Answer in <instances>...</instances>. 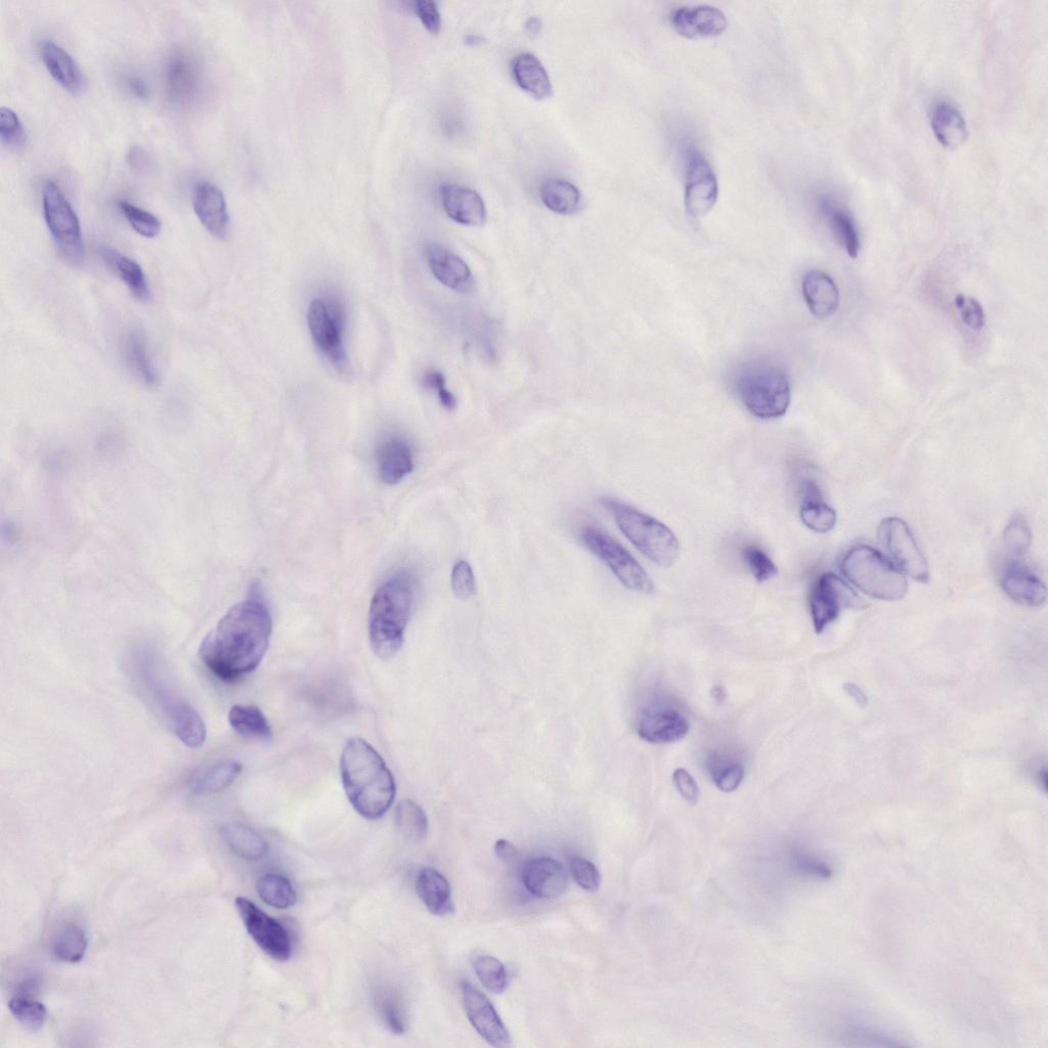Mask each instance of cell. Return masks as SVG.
Listing matches in <instances>:
<instances>
[{"label": "cell", "mask_w": 1048, "mask_h": 1048, "mask_svg": "<svg viewBox=\"0 0 1048 1048\" xmlns=\"http://www.w3.org/2000/svg\"><path fill=\"white\" fill-rule=\"evenodd\" d=\"M272 631L269 608L251 597L233 606L204 638L200 659L218 679L235 682L255 671L264 660Z\"/></svg>", "instance_id": "cell-1"}, {"label": "cell", "mask_w": 1048, "mask_h": 1048, "mask_svg": "<svg viewBox=\"0 0 1048 1048\" xmlns=\"http://www.w3.org/2000/svg\"><path fill=\"white\" fill-rule=\"evenodd\" d=\"M344 792L364 818L383 817L395 802L397 786L386 763L366 740H347L340 758Z\"/></svg>", "instance_id": "cell-2"}, {"label": "cell", "mask_w": 1048, "mask_h": 1048, "mask_svg": "<svg viewBox=\"0 0 1048 1048\" xmlns=\"http://www.w3.org/2000/svg\"><path fill=\"white\" fill-rule=\"evenodd\" d=\"M414 601V583L408 573L384 582L369 609V640L381 660H390L401 649Z\"/></svg>", "instance_id": "cell-3"}, {"label": "cell", "mask_w": 1048, "mask_h": 1048, "mask_svg": "<svg viewBox=\"0 0 1048 1048\" xmlns=\"http://www.w3.org/2000/svg\"><path fill=\"white\" fill-rule=\"evenodd\" d=\"M131 663L137 681L171 726L174 734L187 747L201 748L207 737L206 725L201 715L165 682L154 655L146 650L137 652Z\"/></svg>", "instance_id": "cell-4"}, {"label": "cell", "mask_w": 1048, "mask_h": 1048, "mask_svg": "<svg viewBox=\"0 0 1048 1048\" xmlns=\"http://www.w3.org/2000/svg\"><path fill=\"white\" fill-rule=\"evenodd\" d=\"M738 396L761 419H775L791 405V381L784 366L771 358H756L742 365L735 378Z\"/></svg>", "instance_id": "cell-5"}, {"label": "cell", "mask_w": 1048, "mask_h": 1048, "mask_svg": "<svg viewBox=\"0 0 1048 1048\" xmlns=\"http://www.w3.org/2000/svg\"><path fill=\"white\" fill-rule=\"evenodd\" d=\"M602 504L625 537L649 560L663 567L677 561L679 541L666 524L616 499L604 498Z\"/></svg>", "instance_id": "cell-6"}, {"label": "cell", "mask_w": 1048, "mask_h": 1048, "mask_svg": "<svg viewBox=\"0 0 1048 1048\" xmlns=\"http://www.w3.org/2000/svg\"><path fill=\"white\" fill-rule=\"evenodd\" d=\"M842 572L861 592L875 599L900 600L908 590L902 572L868 546L852 548L843 558Z\"/></svg>", "instance_id": "cell-7"}, {"label": "cell", "mask_w": 1048, "mask_h": 1048, "mask_svg": "<svg viewBox=\"0 0 1048 1048\" xmlns=\"http://www.w3.org/2000/svg\"><path fill=\"white\" fill-rule=\"evenodd\" d=\"M42 207L61 256L70 266H80L85 255L80 223L67 198L52 181L43 185Z\"/></svg>", "instance_id": "cell-8"}, {"label": "cell", "mask_w": 1048, "mask_h": 1048, "mask_svg": "<svg viewBox=\"0 0 1048 1048\" xmlns=\"http://www.w3.org/2000/svg\"><path fill=\"white\" fill-rule=\"evenodd\" d=\"M583 542L626 588L644 594L653 592V582L643 567L613 537L597 528L589 527L583 533Z\"/></svg>", "instance_id": "cell-9"}, {"label": "cell", "mask_w": 1048, "mask_h": 1048, "mask_svg": "<svg viewBox=\"0 0 1048 1048\" xmlns=\"http://www.w3.org/2000/svg\"><path fill=\"white\" fill-rule=\"evenodd\" d=\"M683 150L685 207L690 216L702 217L712 210L718 200V179L707 157L694 144H686Z\"/></svg>", "instance_id": "cell-10"}, {"label": "cell", "mask_w": 1048, "mask_h": 1048, "mask_svg": "<svg viewBox=\"0 0 1048 1048\" xmlns=\"http://www.w3.org/2000/svg\"><path fill=\"white\" fill-rule=\"evenodd\" d=\"M879 539L897 569L911 579L927 583L930 579L928 561L907 526L898 517L884 519L878 530Z\"/></svg>", "instance_id": "cell-11"}, {"label": "cell", "mask_w": 1048, "mask_h": 1048, "mask_svg": "<svg viewBox=\"0 0 1048 1048\" xmlns=\"http://www.w3.org/2000/svg\"><path fill=\"white\" fill-rule=\"evenodd\" d=\"M236 907L248 934L261 950L279 962L290 959L291 939L282 924L245 897L236 899Z\"/></svg>", "instance_id": "cell-12"}, {"label": "cell", "mask_w": 1048, "mask_h": 1048, "mask_svg": "<svg viewBox=\"0 0 1048 1048\" xmlns=\"http://www.w3.org/2000/svg\"><path fill=\"white\" fill-rule=\"evenodd\" d=\"M862 601L857 594L837 575L827 573L815 582L810 596V609L814 629L821 634L840 616L847 607H859Z\"/></svg>", "instance_id": "cell-13"}, {"label": "cell", "mask_w": 1048, "mask_h": 1048, "mask_svg": "<svg viewBox=\"0 0 1048 1048\" xmlns=\"http://www.w3.org/2000/svg\"><path fill=\"white\" fill-rule=\"evenodd\" d=\"M464 1009L476 1032L495 1047L510 1046L512 1039L489 998L469 982L461 985Z\"/></svg>", "instance_id": "cell-14"}, {"label": "cell", "mask_w": 1048, "mask_h": 1048, "mask_svg": "<svg viewBox=\"0 0 1048 1048\" xmlns=\"http://www.w3.org/2000/svg\"><path fill=\"white\" fill-rule=\"evenodd\" d=\"M164 89L169 101L187 106L197 97L201 86V68L191 54H173L164 67Z\"/></svg>", "instance_id": "cell-15"}, {"label": "cell", "mask_w": 1048, "mask_h": 1048, "mask_svg": "<svg viewBox=\"0 0 1048 1048\" xmlns=\"http://www.w3.org/2000/svg\"><path fill=\"white\" fill-rule=\"evenodd\" d=\"M193 207L203 227L215 238L230 234V215L224 193L214 184L201 181L193 192Z\"/></svg>", "instance_id": "cell-16"}, {"label": "cell", "mask_w": 1048, "mask_h": 1048, "mask_svg": "<svg viewBox=\"0 0 1048 1048\" xmlns=\"http://www.w3.org/2000/svg\"><path fill=\"white\" fill-rule=\"evenodd\" d=\"M639 736L650 744H671L684 738L689 731L687 719L673 708H645L637 725Z\"/></svg>", "instance_id": "cell-17"}, {"label": "cell", "mask_w": 1048, "mask_h": 1048, "mask_svg": "<svg viewBox=\"0 0 1048 1048\" xmlns=\"http://www.w3.org/2000/svg\"><path fill=\"white\" fill-rule=\"evenodd\" d=\"M522 881L533 895L548 900L559 898L569 887L564 867L548 857L535 858L524 865Z\"/></svg>", "instance_id": "cell-18"}, {"label": "cell", "mask_w": 1048, "mask_h": 1048, "mask_svg": "<svg viewBox=\"0 0 1048 1048\" xmlns=\"http://www.w3.org/2000/svg\"><path fill=\"white\" fill-rule=\"evenodd\" d=\"M309 327L313 339L321 352L340 369L346 366L347 358L342 344V329L330 316L324 300L315 299L309 309Z\"/></svg>", "instance_id": "cell-19"}, {"label": "cell", "mask_w": 1048, "mask_h": 1048, "mask_svg": "<svg viewBox=\"0 0 1048 1048\" xmlns=\"http://www.w3.org/2000/svg\"><path fill=\"white\" fill-rule=\"evenodd\" d=\"M428 266L436 279L448 288L467 293L474 287V278L466 262L445 246L432 243L426 248Z\"/></svg>", "instance_id": "cell-20"}, {"label": "cell", "mask_w": 1048, "mask_h": 1048, "mask_svg": "<svg viewBox=\"0 0 1048 1048\" xmlns=\"http://www.w3.org/2000/svg\"><path fill=\"white\" fill-rule=\"evenodd\" d=\"M672 24L681 35L689 38L711 37L724 32L728 26L726 15L711 5L685 6L674 11Z\"/></svg>", "instance_id": "cell-21"}, {"label": "cell", "mask_w": 1048, "mask_h": 1048, "mask_svg": "<svg viewBox=\"0 0 1048 1048\" xmlns=\"http://www.w3.org/2000/svg\"><path fill=\"white\" fill-rule=\"evenodd\" d=\"M443 206L450 218L468 227H482L487 221V208L480 195L467 187L447 184L441 190Z\"/></svg>", "instance_id": "cell-22"}, {"label": "cell", "mask_w": 1048, "mask_h": 1048, "mask_svg": "<svg viewBox=\"0 0 1048 1048\" xmlns=\"http://www.w3.org/2000/svg\"><path fill=\"white\" fill-rule=\"evenodd\" d=\"M40 58L51 76L71 94H80L85 78L75 59L53 40H43L39 48Z\"/></svg>", "instance_id": "cell-23"}, {"label": "cell", "mask_w": 1048, "mask_h": 1048, "mask_svg": "<svg viewBox=\"0 0 1048 1048\" xmlns=\"http://www.w3.org/2000/svg\"><path fill=\"white\" fill-rule=\"evenodd\" d=\"M375 457L379 476L386 485L401 483L414 468L412 448L396 436L384 440L378 446Z\"/></svg>", "instance_id": "cell-24"}, {"label": "cell", "mask_w": 1048, "mask_h": 1048, "mask_svg": "<svg viewBox=\"0 0 1048 1048\" xmlns=\"http://www.w3.org/2000/svg\"><path fill=\"white\" fill-rule=\"evenodd\" d=\"M803 295L812 315L818 319L833 316L839 309L840 292L831 276L818 270L803 279Z\"/></svg>", "instance_id": "cell-25"}, {"label": "cell", "mask_w": 1048, "mask_h": 1048, "mask_svg": "<svg viewBox=\"0 0 1048 1048\" xmlns=\"http://www.w3.org/2000/svg\"><path fill=\"white\" fill-rule=\"evenodd\" d=\"M121 353L126 368L138 381L148 387L157 386L159 375L143 333L137 330L128 332L121 340Z\"/></svg>", "instance_id": "cell-26"}, {"label": "cell", "mask_w": 1048, "mask_h": 1048, "mask_svg": "<svg viewBox=\"0 0 1048 1048\" xmlns=\"http://www.w3.org/2000/svg\"><path fill=\"white\" fill-rule=\"evenodd\" d=\"M512 75L520 89L537 100H545L553 94L549 74L542 62L531 53H522L511 64Z\"/></svg>", "instance_id": "cell-27"}, {"label": "cell", "mask_w": 1048, "mask_h": 1048, "mask_svg": "<svg viewBox=\"0 0 1048 1048\" xmlns=\"http://www.w3.org/2000/svg\"><path fill=\"white\" fill-rule=\"evenodd\" d=\"M416 890L420 899L432 914L446 916L453 913L455 907L451 886L438 870L432 868L421 869L416 880Z\"/></svg>", "instance_id": "cell-28"}, {"label": "cell", "mask_w": 1048, "mask_h": 1048, "mask_svg": "<svg viewBox=\"0 0 1048 1048\" xmlns=\"http://www.w3.org/2000/svg\"><path fill=\"white\" fill-rule=\"evenodd\" d=\"M931 123L937 140L948 149L962 146L969 138L968 124L962 112L947 102L935 105Z\"/></svg>", "instance_id": "cell-29"}, {"label": "cell", "mask_w": 1048, "mask_h": 1048, "mask_svg": "<svg viewBox=\"0 0 1048 1048\" xmlns=\"http://www.w3.org/2000/svg\"><path fill=\"white\" fill-rule=\"evenodd\" d=\"M1001 586L1012 600L1024 606L1038 607L1046 600L1043 582L1021 567H1012L1004 574Z\"/></svg>", "instance_id": "cell-30"}, {"label": "cell", "mask_w": 1048, "mask_h": 1048, "mask_svg": "<svg viewBox=\"0 0 1048 1048\" xmlns=\"http://www.w3.org/2000/svg\"><path fill=\"white\" fill-rule=\"evenodd\" d=\"M100 255L126 285L131 294L140 301L149 300L150 287L148 280L138 262L109 247H102Z\"/></svg>", "instance_id": "cell-31"}, {"label": "cell", "mask_w": 1048, "mask_h": 1048, "mask_svg": "<svg viewBox=\"0 0 1048 1048\" xmlns=\"http://www.w3.org/2000/svg\"><path fill=\"white\" fill-rule=\"evenodd\" d=\"M221 834L228 847L239 857L256 861L264 858L268 852V844L255 829L238 822L225 824Z\"/></svg>", "instance_id": "cell-32"}, {"label": "cell", "mask_w": 1048, "mask_h": 1048, "mask_svg": "<svg viewBox=\"0 0 1048 1048\" xmlns=\"http://www.w3.org/2000/svg\"><path fill=\"white\" fill-rule=\"evenodd\" d=\"M241 772L242 765L239 762L223 761L195 775L190 782V789L200 796L220 793L228 789Z\"/></svg>", "instance_id": "cell-33"}, {"label": "cell", "mask_w": 1048, "mask_h": 1048, "mask_svg": "<svg viewBox=\"0 0 1048 1048\" xmlns=\"http://www.w3.org/2000/svg\"><path fill=\"white\" fill-rule=\"evenodd\" d=\"M820 208L826 216L828 223L831 224L835 235L845 247L848 255L851 258H856L859 254L861 244L851 214L839 206L835 200L828 197H823L820 200Z\"/></svg>", "instance_id": "cell-34"}, {"label": "cell", "mask_w": 1048, "mask_h": 1048, "mask_svg": "<svg viewBox=\"0 0 1048 1048\" xmlns=\"http://www.w3.org/2000/svg\"><path fill=\"white\" fill-rule=\"evenodd\" d=\"M540 195L547 208L564 215L577 212L582 200L581 192L574 184L557 178L545 180Z\"/></svg>", "instance_id": "cell-35"}, {"label": "cell", "mask_w": 1048, "mask_h": 1048, "mask_svg": "<svg viewBox=\"0 0 1048 1048\" xmlns=\"http://www.w3.org/2000/svg\"><path fill=\"white\" fill-rule=\"evenodd\" d=\"M229 723L235 732L244 737L261 740H270L273 737L267 717L254 706H234L229 712Z\"/></svg>", "instance_id": "cell-36"}, {"label": "cell", "mask_w": 1048, "mask_h": 1048, "mask_svg": "<svg viewBox=\"0 0 1048 1048\" xmlns=\"http://www.w3.org/2000/svg\"><path fill=\"white\" fill-rule=\"evenodd\" d=\"M376 1010L382 1022L397 1035L406 1031L407 1017L402 997L396 990L381 989L375 998Z\"/></svg>", "instance_id": "cell-37"}, {"label": "cell", "mask_w": 1048, "mask_h": 1048, "mask_svg": "<svg viewBox=\"0 0 1048 1048\" xmlns=\"http://www.w3.org/2000/svg\"><path fill=\"white\" fill-rule=\"evenodd\" d=\"M256 890L262 901L278 909L292 907L297 900L291 883L284 877L273 875V873L261 877L257 882Z\"/></svg>", "instance_id": "cell-38"}, {"label": "cell", "mask_w": 1048, "mask_h": 1048, "mask_svg": "<svg viewBox=\"0 0 1048 1048\" xmlns=\"http://www.w3.org/2000/svg\"><path fill=\"white\" fill-rule=\"evenodd\" d=\"M396 822L402 835L412 842H420L427 835L426 813L411 800H405L399 804L396 811Z\"/></svg>", "instance_id": "cell-39"}, {"label": "cell", "mask_w": 1048, "mask_h": 1048, "mask_svg": "<svg viewBox=\"0 0 1048 1048\" xmlns=\"http://www.w3.org/2000/svg\"><path fill=\"white\" fill-rule=\"evenodd\" d=\"M87 950V939L84 931L77 925L64 927L54 941V955L62 962L79 963Z\"/></svg>", "instance_id": "cell-40"}, {"label": "cell", "mask_w": 1048, "mask_h": 1048, "mask_svg": "<svg viewBox=\"0 0 1048 1048\" xmlns=\"http://www.w3.org/2000/svg\"><path fill=\"white\" fill-rule=\"evenodd\" d=\"M805 526L818 534H826L836 527L837 513L821 497L804 499L800 511Z\"/></svg>", "instance_id": "cell-41"}, {"label": "cell", "mask_w": 1048, "mask_h": 1048, "mask_svg": "<svg viewBox=\"0 0 1048 1048\" xmlns=\"http://www.w3.org/2000/svg\"><path fill=\"white\" fill-rule=\"evenodd\" d=\"M472 965L478 979L489 991L501 994L507 989L508 975L500 960L491 955H476Z\"/></svg>", "instance_id": "cell-42"}, {"label": "cell", "mask_w": 1048, "mask_h": 1048, "mask_svg": "<svg viewBox=\"0 0 1048 1048\" xmlns=\"http://www.w3.org/2000/svg\"><path fill=\"white\" fill-rule=\"evenodd\" d=\"M9 1009L16 1020L30 1031L42 1029L47 1021L46 1007L30 996H15L9 1002Z\"/></svg>", "instance_id": "cell-43"}, {"label": "cell", "mask_w": 1048, "mask_h": 1048, "mask_svg": "<svg viewBox=\"0 0 1048 1048\" xmlns=\"http://www.w3.org/2000/svg\"><path fill=\"white\" fill-rule=\"evenodd\" d=\"M118 206L125 220L138 234L149 239L160 234L162 226L153 213L126 200L119 201Z\"/></svg>", "instance_id": "cell-44"}, {"label": "cell", "mask_w": 1048, "mask_h": 1048, "mask_svg": "<svg viewBox=\"0 0 1048 1048\" xmlns=\"http://www.w3.org/2000/svg\"><path fill=\"white\" fill-rule=\"evenodd\" d=\"M1003 543L1014 557L1025 556L1032 543V532L1028 521L1021 515L1015 516L1003 534Z\"/></svg>", "instance_id": "cell-45"}, {"label": "cell", "mask_w": 1048, "mask_h": 1048, "mask_svg": "<svg viewBox=\"0 0 1048 1048\" xmlns=\"http://www.w3.org/2000/svg\"><path fill=\"white\" fill-rule=\"evenodd\" d=\"M0 139L12 149H20L26 145L25 127L18 114L8 107L0 109Z\"/></svg>", "instance_id": "cell-46"}, {"label": "cell", "mask_w": 1048, "mask_h": 1048, "mask_svg": "<svg viewBox=\"0 0 1048 1048\" xmlns=\"http://www.w3.org/2000/svg\"><path fill=\"white\" fill-rule=\"evenodd\" d=\"M742 556H744L745 562L759 583L767 582L777 576V566L760 548L756 546L745 547L742 549Z\"/></svg>", "instance_id": "cell-47"}, {"label": "cell", "mask_w": 1048, "mask_h": 1048, "mask_svg": "<svg viewBox=\"0 0 1048 1048\" xmlns=\"http://www.w3.org/2000/svg\"><path fill=\"white\" fill-rule=\"evenodd\" d=\"M954 304L960 319L966 326L974 331L983 329L986 317L981 303L976 298L963 294L957 295Z\"/></svg>", "instance_id": "cell-48"}, {"label": "cell", "mask_w": 1048, "mask_h": 1048, "mask_svg": "<svg viewBox=\"0 0 1048 1048\" xmlns=\"http://www.w3.org/2000/svg\"><path fill=\"white\" fill-rule=\"evenodd\" d=\"M711 772L717 788L725 793L737 790L745 777V769L738 763H719Z\"/></svg>", "instance_id": "cell-49"}, {"label": "cell", "mask_w": 1048, "mask_h": 1048, "mask_svg": "<svg viewBox=\"0 0 1048 1048\" xmlns=\"http://www.w3.org/2000/svg\"><path fill=\"white\" fill-rule=\"evenodd\" d=\"M451 581L453 592L457 598L467 600L475 594V577L469 562L460 560L454 565Z\"/></svg>", "instance_id": "cell-50"}, {"label": "cell", "mask_w": 1048, "mask_h": 1048, "mask_svg": "<svg viewBox=\"0 0 1048 1048\" xmlns=\"http://www.w3.org/2000/svg\"><path fill=\"white\" fill-rule=\"evenodd\" d=\"M571 871L577 884L585 891H598L601 884V876L599 870L592 862L582 857H575L571 862Z\"/></svg>", "instance_id": "cell-51"}, {"label": "cell", "mask_w": 1048, "mask_h": 1048, "mask_svg": "<svg viewBox=\"0 0 1048 1048\" xmlns=\"http://www.w3.org/2000/svg\"><path fill=\"white\" fill-rule=\"evenodd\" d=\"M423 383L425 387L438 393L440 402L446 410L453 411L457 408V400L453 393L447 389L443 373L431 370L424 376Z\"/></svg>", "instance_id": "cell-52"}, {"label": "cell", "mask_w": 1048, "mask_h": 1048, "mask_svg": "<svg viewBox=\"0 0 1048 1048\" xmlns=\"http://www.w3.org/2000/svg\"><path fill=\"white\" fill-rule=\"evenodd\" d=\"M414 11L428 32L438 34L441 31L442 19L438 5L429 0H418L414 3Z\"/></svg>", "instance_id": "cell-53"}, {"label": "cell", "mask_w": 1048, "mask_h": 1048, "mask_svg": "<svg viewBox=\"0 0 1048 1048\" xmlns=\"http://www.w3.org/2000/svg\"><path fill=\"white\" fill-rule=\"evenodd\" d=\"M673 780L676 789L683 799H685L689 804L695 805L698 802V799H700V789H698L697 783L691 774L680 768L674 772Z\"/></svg>", "instance_id": "cell-54"}, {"label": "cell", "mask_w": 1048, "mask_h": 1048, "mask_svg": "<svg viewBox=\"0 0 1048 1048\" xmlns=\"http://www.w3.org/2000/svg\"><path fill=\"white\" fill-rule=\"evenodd\" d=\"M128 164L138 171H147L152 166V158L149 153L140 146L131 147L126 155Z\"/></svg>", "instance_id": "cell-55"}, {"label": "cell", "mask_w": 1048, "mask_h": 1048, "mask_svg": "<svg viewBox=\"0 0 1048 1048\" xmlns=\"http://www.w3.org/2000/svg\"><path fill=\"white\" fill-rule=\"evenodd\" d=\"M495 853L499 860L507 864L514 863L518 858V851L513 844L506 840H499L495 845Z\"/></svg>", "instance_id": "cell-56"}, {"label": "cell", "mask_w": 1048, "mask_h": 1048, "mask_svg": "<svg viewBox=\"0 0 1048 1048\" xmlns=\"http://www.w3.org/2000/svg\"><path fill=\"white\" fill-rule=\"evenodd\" d=\"M327 299L328 301L324 300V302L326 304L330 316L338 325V327L343 330L345 324V314L341 303L339 302L338 298L333 295L329 296Z\"/></svg>", "instance_id": "cell-57"}, {"label": "cell", "mask_w": 1048, "mask_h": 1048, "mask_svg": "<svg viewBox=\"0 0 1048 1048\" xmlns=\"http://www.w3.org/2000/svg\"><path fill=\"white\" fill-rule=\"evenodd\" d=\"M128 90L140 99H147L149 97V89L146 82L137 76H129L126 79Z\"/></svg>", "instance_id": "cell-58"}, {"label": "cell", "mask_w": 1048, "mask_h": 1048, "mask_svg": "<svg viewBox=\"0 0 1048 1048\" xmlns=\"http://www.w3.org/2000/svg\"><path fill=\"white\" fill-rule=\"evenodd\" d=\"M847 693L854 698V700L862 707L867 704V697L862 690L855 684L848 683L845 685Z\"/></svg>", "instance_id": "cell-59"}, {"label": "cell", "mask_w": 1048, "mask_h": 1048, "mask_svg": "<svg viewBox=\"0 0 1048 1048\" xmlns=\"http://www.w3.org/2000/svg\"><path fill=\"white\" fill-rule=\"evenodd\" d=\"M526 29L533 35L539 34L542 30V20L538 17H531L526 22Z\"/></svg>", "instance_id": "cell-60"}, {"label": "cell", "mask_w": 1048, "mask_h": 1048, "mask_svg": "<svg viewBox=\"0 0 1048 1048\" xmlns=\"http://www.w3.org/2000/svg\"><path fill=\"white\" fill-rule=\"evenodd\" d=\"M712 697L718 704H723L726 700V692L721 686H715L712 689Z\"/></svg>", "instance_id": "cell-61"}, {"label": "cell", "mask_w": 1048, "mask_h": 1048, "mask_svg": "<svg viewBox=\"0 0 1048 1048\" xmlns=\"http://www.w3.org/2000/svg\"><path fill=\"white\" fill-rule=\"evenodd\" d=\"M484 38L478 35H468L466 37V43L469 46H477L479 43H483Z\"/></svg>", "instance_id": "cell-62"}]
</instances>
